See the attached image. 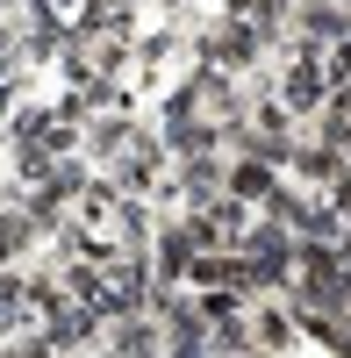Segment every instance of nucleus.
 Instances as JSON below:
<instances>
[{"label": "nucleus", "instance_id": "obj_1", "mask_svg": "<svg viewBox=\"0 0 351 358\" xmlns=\"http://www.w3.org/2000/svg\"><path fill=\"white\" fill-rule=\"evenodd\" d=\"M201 65H215V72H229V79H244L258 57H266V36H258V29L244 22V15H215L208 29H201Z\"/></svg>", "mask_w": 351, "mask_h": 358}, {"label": "nucleus", "instance_id": "obj_2", "mask_svg": "<svg viewBox=\"0 0 351 358\" xmlns=\"http://www.w3.org/2000/svg\"><path fill=\"white\" fill-rule=\"evenodd\" d=\"M280 101L294 115H323L330 101V72H323V50H294V65L280 72Z\"/></svg>", "mask_w": 351, "mask_h": 358}, {"label": "nucleus", "instance_id": "obj_3", "mask_svg": "<svg viewBox=\"0 0 351 358\" xmlns=\"http://www.w3.org/2000/svg\"><path fill=\"white\" fill-rule=\"evenodd\" d=\"M244 337H251V358H280L294 344V315L280 301H258V308H244Z\"/></svg>", "mask_w": 351, "mask_h": 358}, {"label": "nucleus", "instance_id": "obj_4", "mask_svg": "<svg viewBox=\"0 0 351 358\" xmlns=\"http://www.w3.org/2000/svg\"><path fill=\"white\" fill-rule=\"evenodd\" d=\"M280 187H287V179H280V165H266V158H229V201L266 208Z\"/></svg>", "mask_w": 351, "mask_h": 358}, {"label": "nucleus", "instance_id": "obj_5", "mask_svg": "<svg viewBox=\"0 0 351 358\" xmlns=\"http://www.w3.org/2000/svg\"><path fill=\"white\" fill-rule=\"evenodd\" d=\"M287 172L315 179V187H337V179H351V158H344V151H330V143L315 136V143H294V158H287Z\"/></svg>", "mask_w": 351, "mask_h": 358}, {"label": "nucleus", "instance_id": "obj_6", "mask_svg": "<svg viewBox=\"0 0 351 358\" xmlns=\"http://www.w3.org/2000/svg\"><path fill=\"white\" fill-rule=\"evenodd\" d=\"M43 236V222L29 215V208L15 201V208H0V265H15V258H29V244Z\"/></svg>", "mask_w": 351, "mask_h": 358}]
</instances>
